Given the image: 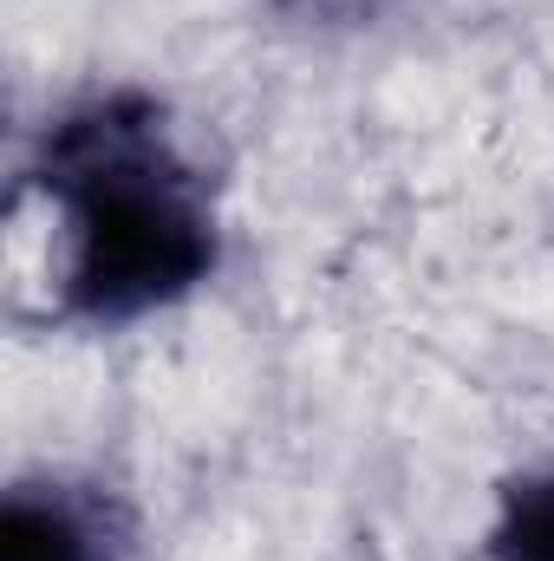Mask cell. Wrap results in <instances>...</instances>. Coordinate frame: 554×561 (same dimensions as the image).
<instances>
[{"mask_svg":"<svg viewBox=\"0 0 554 561\" xmlns=\"http://www.w3.org/2000/svg\"><path fill=\"white\" fill-rule=\"evenodd\" d=\"M280 7L300 20H372L385 0H280Z\"/></svg>","mask_w":554,"mask_h":561,"instance_id":"277c9868","label":"cell"},{"mask_svg":"<svg viewBox=\"0 0 554 561\" xmlns=\"http://www.w3.org/2000/svg\"><path fill=\"white\" fill-rule=\"evenodd\" d=\"M489 561H554V463L503 490V510L489 529Z\"/></svg>","mask_w":554,"mask_h":561,"instance_id":"3957f363","label":"cell"},{"mask_svg":"<svg viewBox=\"0 0 554 561\" xmlns=\"http://www.w3.org/2000/svg\"><path fill=\"white\" fill-rule=\"evenodd\" d=\"M33 183L66 216L59 307L72 320L125 327L216 275V216L157 99L105 92L66 112L39 144Z\"/></svg>","mask_w":554,"mask_h":561,"instance_id":"6da1fadb","label":"cell"},{"mask_svg":"<svg viewBox=\"0 0 554 561\" xmlns=\"http://www.w3.org/2000/svg\"><path fill=\"white\" fill-rule=\"evenodd\" d=\"M0 561H112L99 503L20 483L0 510Z\"/></svg>","mask_w":554,"mask_h":561,"instance_id":"7a4b0ae2","label":"cell"}]
</instances>
